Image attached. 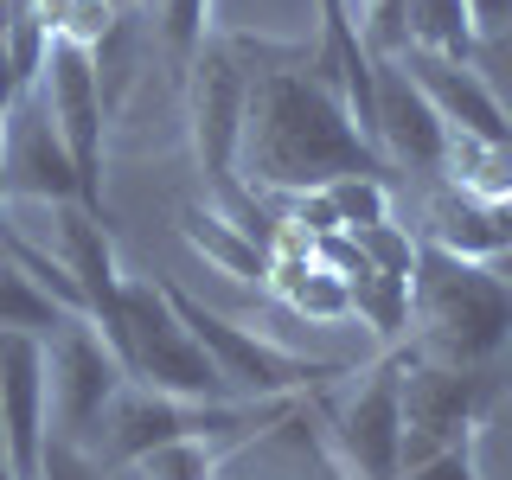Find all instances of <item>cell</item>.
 <instances>
[{"instance_id": "obj_1", "label": "cell", "mask_w": 512, "mask_h": 480, "mask_svg": "<svg viewBox=\"0 0 512 480\" xmlns=\"http://www.w3.org/2000/svg\"><path fill=\"white\" fill-rule=\"evenodd\" d=\"M231 52L250 71L244 141H237V180L250 192L301 199V192H320L346 173H391L352 122L346 96L327 71V52L308 58L250 39H231Z\"/></svg>"}, {"instance_id": "obj_2", "label": "cell", "mask_w": 512, "mask_h": 480, "mask_svg": "<svg viewBox=\"0 0 512 480\" xmlns=\"http://www.w3.org/2000/svg\"><path fill=\"white\" fill-rule=\"evenodd\" d=\"M416 359L436 365H506L512 352V282L493 263H468L436 244H416L410 269V340Z\"/></svg>"}, {"instance_id": "obj_3", "label": "cell", "mask_w": 512, "mask_h": 480, "mask_svg": "<svg viewBox=\"0 0 512 480\" xmlns=\"http://www.w3.org/2000/svg\"><path fill=\"white\" fill-rule=\"evenodd\" d=\"M180 77H186L192 160H199V173H205V205L224 212L231 224H244L250 237H263L269 212H263V199L237 180V141H244V96H250L244 58L231 52V39H212Z\"/></svg>"}, {"instance_id": "obj_4", "label": "cell", "mask_w": 512, "mask_h": 480, "mask_svg": "<svg viewBox=\"0 0 512 480\" xmlns=\"http://www.w3.org/2000/svg\"><path fill=\"white\" fill-rule=\"evenodd\" d=\"M173 301V314L186 320V333L205 346V359L224 372V384H231V397H256V404H269V397H308L320 391L327 378H346L352 365L340 359H308V352H288L276 340H263V333H250L244 320L205 308L199 295H186L180 282H160Z\"/></svg>"}, {"instance_id": "obj_5", "label": "cell", "mask_w": 512, "mask_h": 480, "mask_svg": "<svg viewBox=\"0 0 512 480\" xmlns=\"http://www.w3.org/2000/svg\"><path fill=\"white\" fill-rule=\"evenodd\" d=\"M116 365L128 384H148L167 397H231V384L205 346L186 333V320L173 314L160 276H122V340H116Z\"/></svg>"}, {"instance_id": "obj_6", "label": "cell", "mask_w": 512, "mask_h": 480, "mask_svg": "<svg viewBox=\"0 0 512 480\" xmlns=\"http://www.w3.org/2000/svg\"><path fill=\"white\" fill-rule=\"evenodd\" d=\"M506 391H512L506 365H474L468 372V365L416 359L404 346V468L442 455L455 442H474Z\"/></svg>"}, {"instance_id": "obj_7", "label": "cell", "mask_w": 512, "mask_h": 480, "mask_svg": "<svg viewBox=\"0 0 512 480\" xmlns=\"http://www.w3.org/2000/svg\"><path fill=\"white\" fill-rule=\"evenodd\" d=\"M39 103L52 116L64 154L77 167V199L90 212H103V135H109V96H103V77H96V58L77 52V45L52 39L45 45V64H39Z\"/></svg>"}, {"instance_id": "obj_8", "label": "cell", "mask_w": 512, "mask_h": 480, "mask_svg": "<svg viewBox=\"0 0 512 480\" xmlns=\"http://www.w3.org/2000/svg\"><path fill=\"white\" fill-rule=\"evenodd\" d=\"M128 384V372L116 365V352L103 346V333L90 320H64L45 340V416H52V436L96 448L103 410L116 404V391Z\"/></svg>"}, {"instance_id": "obj_9", "label": "cell", "mask_w": 512, "mask_h": 480, "mask_svg": "<svg viewBox=\"0 0 512 480\" xmlns=\"http://www.w3.org/2000/svg\"><path fill=\"white\" fill-rule=\"evenodd\" d=\"M333 448L346 480H397L404 474V346L365 365L346 404L333 410Z\"/></svg>"}, {"instance_id": "obj_10", "label": "cell", "mask_w": 512, "mask_h": 480, "mask_svg": "<svg viewBox=\"0 0 512 480\" xmlns=\"http://www.w3.org/2000/svg\"><path fill=\"white\" fill-rule=\"evenodd\" d=\"M39 212H45L39 244L64 263V276L77 282V301H84V320L116 352V340H122V263H116L109 231H103V212H90V205H39Z\"/></svg>"}, {"instance_id": "obj_11", "label": "cell", "mask_w": 512, "mask_h": 480, "mask_svg": "<svg viewBox=\"0 0 512 480\" xmlns=\"http://www.w3.org/2000/svg\"><path fill=\"white\" fill-rule=\"evenodd\" d=\"M0 199L26 205H84L77 199V167L64 154L52 116H45L39 90H26L0 122Z\"/></svg>"}, {"instance_id": "obj_12", "label": "cell", "mask_w": 512, "mask_h": 480, "mask_svg": "<svg viewBox=\"0 0 512 480\" xmlns=\"http://www.w3.org/2000/svg\"><path fill=\"white\" fill-rule=\"evenodd\" d=\"M45 436H52V416H45V340L0 333V455L20 480L39 474Z\"/></svg>"}, {"instance_id": "obj_13", "label": "cell", "mask_w": 512, "mask_h": 480, "mask_svg": "<svg viewBox=\"0 0 512 480\" xmlns=\"http://www.w3.org/2000/svg\"><path fill=\"white\" fill-rule=\"evenodd\" d=\"M442 141H448V128H442L436 109L423 103V90L404 77V64L378 58L372 64V148L384 154V167H423V173H436Z\"/></svg>"}, {"instance_id": "obj_14", "label": "cell", "mask_w": 512, "mask_h": 480, "mask_svg": "<svg viewBox=\"0 0 512 480\" xmlns=\"http://www.w3.org/2000/svg\"><path fill=\"white\" fill-rule=\"evenodd\" d=\"M404 77L423 90V103L442 116V128L455 135H480V141H500L512 148V116L500 109V96L487 90V77L474 64H455V58H429V52H397Z\"/></svg>"}, {"instance_id": "obj_15", "label": "cell", "mask_w": 512, "mask_h": 480, "mask_svg": "<svg viewBox=\"0 0 512 480\" xmlns=\"http://www.w3.org/2000/svg\"><path fill=\"white\" fill-rule=\"evenodd\" d=\"M180 237L218 269V276L263 288V276H269V244H263V237H250L244 224H231L224 212H212L205 199H186L180 205Z\"/></svg>"}, {"instance_id": "obj_16", "label": "cell", "mask_w": 512, "mask_h": 480, "mask_svg": "<svg viewBox=\"0 0 512 480\" xmlns=\"http://www.w3.org/2000/svg\"><path fill=\"white\" fill-rule=\"evenodd\" d=\"M436 173H442V186L455 192V199H474V205L512 199V148H500V141L455 135V128H448Z\"/></svg>"}, {"instance_id": "obj_17", "label": "cell", "mask_w": 512, "mask_h": 480, "mask_svg": "<svg viewBox=\"0 0 512 480\" xmlns=\"http://www.w3.org/2000/svg\"><path fill=\"white\" fill-rule=\"evenodd\" d=\"M474 45H480V32H474L468 0H404V52L468 64Z\"/></svg>"}, {"instance_id": "obj_18", "label": "cell", "mask_w": 512, "mask_h": 480, "mask_svg": "<svg viewBox=\"0 0 512 480\" xmlns=\"http://www.w3.org/2000/svg\"><path fill=\"white\" fill-rule=\"evenodd\" d=\"M346 308L378 333L384 352L410 340V282L404 276H378V269L365 263L359 276H346Z\"/></svg>"}, {"instance_id": "obj_19", "label": "cell", "mask_w": 512, "mask_h": 480, "mask_svg": "<svg viewBox=\"0 0 512 480\" xmlns=\"http://www.w3.org/2000/svg\"><path fill=\"white\" fill-rule=\"evenodd\" d=\"M26 7L39 13L45 39H64L90 58L122 32V0H26Z\"/></svg>"}, {"instance_id": "obj_20", "label": "cell", "mask_w": 512, "mask_h": 480, "mask_svg": "<svg viewBox=\"0 0 512 480\" xmlns=\"http://www.w3.org/2000/svg\"><path fill=\"white\" fill-rule=\"evenodd\" d=\"M64 320H77V314H64L52 295H45L39 282L26 276L20 263H13L7 250H0V333H26V340H52V333L64 327Z\"/></svg>"}, {"instance_id": "obj_21", "label": "cell", "mask_w": 512, "mask_h": 480, "mask_svg": "<svg viewBox=\"0 0 512 480\" xmlns=\"http://www.w3.org/2000/svg\"><path fill=\"white\" fill-rule=\"evenodd\" d=\"M148 26H154L160 52L186 71L212 45V0H148Z\"/></svg>"}, {"instance_id": "obj_22", "label": "cell", "mask_w": 512, "mask_h": 480, "mask_svg": "<svg viewBox=\"0 0 512 480\" xmlns=\"http://www.w3.org/2000/svg\"><path fill=\"white\" fill-rule=\"evenodd\" d=\"M320 199H327V212H333L340 231H365V224L391 218V186H384V173H346V180L320 186Z\"/></svg>"}, {"instance_id": "obj_23", "label": "cell", "mask_w": 512, "mask_h": 480, "mask_svg": "<svg viewBox=\"0 0 512 480\" xmlns=\"http://www.w3.org/2000/svg\"><path fill=\"white\" fill-rule=\"evenodd\" d=\"M237 455V442H167L154 455H141V480H218L224 461Z\"/></svg>"}, {"instance_id": "obj_24", "label": "cell", "mask_w": 512, "mask_h": 480, "mask_svg": "<svg viewBox=\"0 0 512 480\" xmlns=\"http://www.w3.org/2000/svg\"><path fill=\"white\" fill-rule=\"evenodd\" d=\"M346 237L359 244V256L378 269V276H404V282H410V269H416V244H423L410 224L384 218V224H365V231H346Z\"/></svg>"}, {"instance_id": "obj_25", "label": "cell", "mask_w": 512, "mask_h": 480, "mask_svg": "<svg viewBox=\"0 0 512 480\" xmlns=\"http://www.w3.org/2000/svg\"><path fill=\"white\" fill-rule=\"evenodd\" d=\"M103 474H109V468L90 455V448L45 436V455H39V474H32V480H103Z\"/></svg>"}, {"instance_id": "obj_26", "label": "cell", "mask_w": 512, "mask_h": 480, "mask_svg": "<svg viewBox=\"0 0 512 480\" xmlns=\"http://www.w3.org/2000/svg\"><path fill=\"white\" fill-rule=\"evenodd\" d=\"M397 480H480V468H474V442L442 448V455H429V461H416V468H404Z\"/></svg>"}, {"instance_id": "obj_27", "label": "cell", "mask_w": 512, "mask_h": 480, "mask_svg": "<svg viewBox=\"0 0 512 480\" xmlns=\"http://www.w3.org/2000/svg\"><path fill=\"white\" fill-rule=\"evenodd\" d=\"M468 13H474V32H480V39L512 26V0H468Z\"/></svg>"}, {"instance_id": "obj_28", "label": "cell", "mask_w": 512, "mask_h": 480, "mask_svg": "<svg viewBox=\"0 0 512 480\" xmlns=\"http://www.w3.org/2000/svg\"><path fill=\"white\" fill-rule=\"evenodd\" d=\"M493 276H500V282H512V250L500 256V263H493Z\"/></svg>"}]
</instances>
